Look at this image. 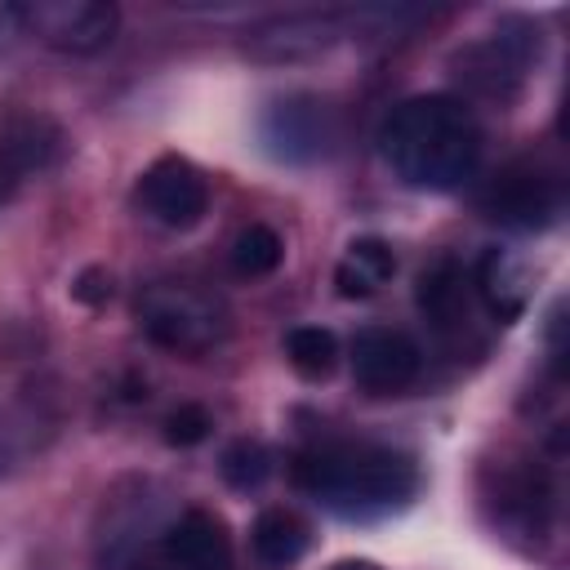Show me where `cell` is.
I'll list each match as a JSON object with an SVG mask.
<instances>
[{"label": "cell", "mask_w": 570, "mask_h": 570, "mask_svg": "<svg viewBox=\"0 0 570 570\" xmlns=\"http://www.w3.org/2000/svg\"><path fill=\"white\" fill-rule=\"evenodd\" d=\"M165 561L174 570H227L232 566L227 525L205 508L183 512L165 534Z\"/></svg>", "instance_id": "obj_12"}, {"label": "cell", "mask_w": 570, "mask_h": 570, "mask_svg": "<svg viewBox=\"0 0 570 570\" xmlns=\"http://www.w3.org/2000/svg\"><path fill=\"white\" fill-rule=\"evenodd\" d=\"M281 258H285V240L267 223H249L232 240V267L240 276H267V272L281 267Z\"/></svg>", "instance_id": "obj_16"}, {"label": "cell", "mask_w": 570, "mask_h": 570, "mask_svg": "<svg viewBox=\"0 0 570 570\" xmlns=\"http://www.w3.org/2000/svg\"><path fill=\"white\" fill-rule=\"evenodd\" d=\"M285 356L303 379H325L338 361V338L321 325H298L285 334Z\"/></svg>", "instance_id": "obj_17"}, {"label": "cell", "mask_w": 570, "mask_h": 570, "mask_svg": "<svg viewBox=\"0 0 570 570\" xmlns=\"http://www.w3.org/2000/svg\"><path fill=\"white\" fill-rule=\"evenodd\" d=\"M561 205H566L561 174L548 169L543 160H512L481 191V214L503 223V227H517V232H534V227L557 223Z\"/></svg>", "instance_id": "obj_4"}, {"label": "cell", "mask_w": 570, "mask_h": 570, "mask_svg": "<svg viewBox=\"0 0 570 570\" xmlns=\"http://www.w3.org/2000/svg\"><path fill=\"white\" fill-rule=\"evenodd\" d=\"M27 27H22V4H0V45L4 40H13V36H22Z\"/></svg>", "instance_id": "obj_22"}, {"label": "cell", "mask_w": 570, "mask_h": 570, "mask_svg": "<svg viewBox=\"0 0 570 570\" xmlns=\"http://www.w3.org/2000/svg\"><path fill=\"white\" fill-rule=\"evenodd\" d=\"M294 485L312 494L325 512L347 521H374L401 512L419 490V468L410 454L374 441H330L294 459Z\"/></svg>", "instance_id": "obj_2"}, {"label": "cell", "mask_w": 570, "mask_h": 570, "mask_svg": "<svg viewBox=\"0 0 570 570\" xmlns=\"http://www.w3.org/2000/svg\"><path fill=\"white\" fill-rule=\"evenodd\" d=\"M338 36H347V18L330 13V9H303V13H281L267 18L249 31L245 49L263 62H298V58H316L321 49H330Z\"/></svg>", "instance_id": "obj_9"}, {"label": "cell", "mask_w": 570, "mask_h": 570, "mask_svg": "<svg viewBox=\"0 0 570 570\" xmlns=\"http://www.w3.org/2000/svg\"><path fill=\"white\" fill-rule=\"evenodd\" d=\"M396 272V254L383 236H361L347 245V254L334 267V285L343 298H370L379 294Z\"/></svg>", "instance_id": "obj_14"}, {"label": "cell", "mask_w": 570, "mask_h": 570, "mask_svg": "<svg viewBox=\"0 0 570 570\" xmlns=\"http://www.w3.org/2000/svg\"><path fill=\"white\" fill-rule=\"evenodd\" d=\"M62 151V134L45 116H22L0 134V205L40 169H49Z\"/></svg>", "instance_id": "obj_11"}, {"label": "cell", "mask_w": 570, "mask_h": 570, "mask_svg": "<svg viewBox=\"0 0 570 570\" xmlns=\"http://www.w3.org/2000/svg\"><path fill=\"white\" fill-rule=\"evenodd\" d=\"M258 138L276 160L312 165L338 147V111L325 98L294 94V98H281L263 111Z\"/></svg>", "instance_id": "obj_5"}, {"label": "cell", "mask_w": 570, "mask_h": 570, "mask_svg": "<svg viewBox=\"0 0 570 570\" xmlns=\"http://www.w3.org/2000/svg\"><path fill=\"white\" fill-rule=\"evenodd\" d=\"M138 205L165 223V227H191L209 209V183L205 174L183 156H160L138 178Z\"/></svg>", "instance_id": "obj_8"}, {"label": "cell", "mask_w": 570, "mask_h": 570, "mask_svg": "<svg viewBox=\"0 0 570 570\" xmlns=\"http://www.w3.org/2000/svg\"><path fill=\"white\" fill-rule=\"evenodd\" d=\"M209 414L200 405H178L169 419H165V441L169 445H200L209 436Z\"/></svg>", "instance_id": "obj_20"}, {"label": "cell", "mask_w": 570, "mask_h": 570, "mask_svg": "<svg viewBox=\"0 0 570 570\" xmlns=\"http://www.w3.org/2000/svg\"><path fill=\"white\" fill-rule=\"evenodd\" d=\"M379 147L401 183L419 191H454L481 165V125L463 98L414 94L383 120Z\"/></svg>", "instance_id": "obj_1"}, {"label": "cell", "mask_w": 570, "mask_h": 570, "mask_svg": "<svg viewBox=\"0 0 570 570\" xmlns=\"http://www.w3.org/2000/svg\"><path fill=\"white\" fill-rule=\"evenodd\" d=\"M419 370H423V352L414 347L410 334H401L392 325H365L352 338V374L374 396L405 392L419 379Z\"/></svg>", "instance_id": "obj_7"}, {"label": "cell", "mask_w": 570, "mask_h": 570, "mask_svg": "<svg viewBox=\"0 0 570 570\" xmlns=\"http://www.w3.org/2000/svg\"><path fill=\"white\" fill-rule=\"evenodd\" d=\"M325 570H383V566H374V561H365V557H347V561H334V566H325Z\"/></svg>", "instance_id": "obj_23"}, {"label": "cell", "mask_w": 570, "mask_h": 570, "mask_svg": "<svg viewBox=\"0 0 570 570\" xmlns=\"http://www.w3.org/2000/svg\"><path fill=\"white\" fill-rule=\"evenodd\" d=\"M476 285H481V294L490 298L494 316H503V321H512V316L521 312V303H525V289L517 285V272H512V263H508L503 254H490V258H485Z\"/></svg>", "instance_id": "obj_19"}, {"label": "cell", "mask_w": 570, "mask_h": 570, "mask_svg": "<svg viewBox=\"0 0 570 570\" xmlns=\"http://www.w3.org/2000/svg\"><path fill=\"white\" fill-rule=\"evenodd\" d=\"M218 472H223V481H227L232 490H258V485L272 476V450H267L263 441L240 436V441H232V445L223 450Z\"/></svg>", "instance_id": "obj_18"}, {"label": "cell", "mask_w": 570, "mask_h": 570, "mask_svg": "<svg viewBox=\"0 0 570 570\" xmlns=\"http://www.w3.org/2000/svg\"><path fill=\"white\" fill-rule=\"evenodd\" d=\"M249 539H254V552H258L267 566H294V561L307 552L312 530H307V521H303L298 512H289V508H267V512H258Z\"/></svg>", "instance_id": "obj_15"}, {"label": "cell", "mask_w": 570, "mask_h": 570, "mask_svg": "<svg viewBox=\"0 0 570 570\" xmlns=\"http://www.w3.org/2000/svg\"><path fill=\"white\" fill-rule=\"evenodd\" d=\"M71 294H76L80 303H102V298L111 294V281H107L102 272H85V276L71 285Z\"/></svg>", "instance_id": "obj_21"}, {"label": "cell", "mask_w": 570, "mask_h": 570, "mask_svg": "<svg viewBox=\"0 0 570 570\" xmlns=\"http://www.w3.org/2000/svg\"><path fill=\"white\" fill-rule=\"evenodd\" d=\"M419 312L441 334L468 325V312H472V303H468V276H463V267L454 258H441V263H432L419 276Z\"/></svg>", "instance_id": "obj_13"}, {"label": "cell", "mask_w": 570, "mask_h": 570, "mask_svg": "<svg viewBox=\"0 0 570 570\" xmlns=\"http://www.w3.org/2000/svg\"><path fill=\"white\" fill-rule=\"evenodd\" d=\"M530 53H539V31H530L525 22H517V27L494 31L490 40L472 45L459 58V76L468 85H476L481 94H490V98H508L521 85L525 67H530Z\"/></svg>", "instance_id": "obj_10"}, {"label": "cell", "mask_w": 570, "mask_h": 570, "mask_svg": "<svg viewBox=\"0 0 570 570\" xmlns=\"http://www.w3.org/2000/svg\"><path fill=\"white\" fill-rule=\"evenodd\" d=\"M142 570H174V566H169V561H165V566H142Z\"/></svg>", "instance_id": "obj_24"}, {"label": "cell", "mask_w": 570, "mask_h": 570, "mask_svg": "<svg viewBox=\"0 0 570 570\" xmlns=\"http://www.w3.org/2000/svg\"><path fill=\"white\" fill-rule=\"evenodd\" d=\"M22 27L62 53H98L111 45L120 13L102 0H36L22 4Z\"/></svg>", "instance_id": "obj_6"}, {"label": "cell", "mask_w": 570, "mask_h": 570, "mask_svg": "<svg viewBox=\"0 0 570 570\" xmlns=\"http://www.w3.org/2000/svg\"><path fill=\"white\" fill-rule=\"evenodd\" d=\"M138 321L169 352H205L227 334V312L191 285H151L138 298Z\"/></svg>", "instance_id": "obj_3"}]
</instances>
